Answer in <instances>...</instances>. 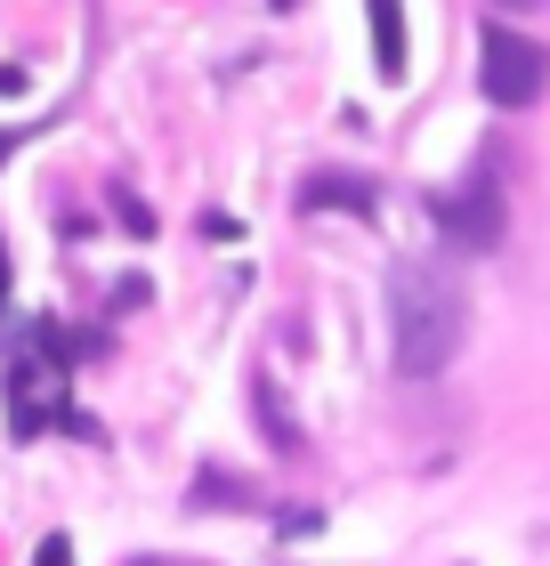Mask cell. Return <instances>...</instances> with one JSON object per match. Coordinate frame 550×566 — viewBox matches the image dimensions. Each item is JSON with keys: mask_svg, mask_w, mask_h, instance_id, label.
<instances>
[{"mask_svg": "<svg viewBox=\"0 0 550 566\" xmlns=\"http://www.w3.org/2000/svg\"><path fill=\"white\" fill-rule=\"evenodd\" d=\"M469 340V292L429 260L388 268V365L405 380H437Z\"/></svg>", "mask_w": 550, "mask_h": 566, "instance_id": "cell-1", "label": "cell"}, {"mask_svg": "<svg viewBox=\"0 0 550 566\" xmlns=\"http://www.w3.org/2000/svg\"><path fill=\"white\" fill-rule=\"evenodd\" d=\"M429 219H437V235L461 243V251H494V243H502L510 202H502V178H494V154L469 163L461 187H437V195H429Z\"/></svg>", "mask_w": 550, "mask_h": 566, "instance_id": "cell-2", "label": "cell"}, {"mask_svg": "<svg viewBox=\"0 0 550 566\" xmlns=\"http://www.w3.org/2000/svg\"><path fill=\"white\" fill-rule=\"evenodd\" d=\"M478 90L494 97L502 114L535 106V97L550 90V49L535 33H510V24H486L478 33Z\"/></svg>", "mask_w": 550, "mask_h": 566, "instance_id": "cell-3", "label": "cell"}, {"mask_svg": "<svg viewBox=\"0 0 550 566\" xmlns=\"http://www.w3.org/2000/svg\"><path fill=\"white\" fill-rule=\"evenodd\" d=\"M300 211H349V219H373L381 211V187L364 170H316L300 187Z\"/></svg>", "mask_w": 550, "mask_h": 566, "instance_id": "cell-4", "label": "cell"}, {"mask_svg": "<svg viewBox=\"0 0 550 566\" xmlns=\"http://www.w3.org/2000/svg\"><path fill=\"white\" fill-rule=\"evenodd\" d=\"M373 65H381V82H405V9L397 0H373Z\"/></svg>", "mask_w": 550, "mask_h": 566, "instance_id": "cell-5", "label": "cell"}, {"mask_svg": "<svg viewBox=\"0 0 550 566\" xmlns=\"http://www.w3.org/2000/svg\"><path fill=\"white\" fill-rule=\"evenodd\" d=\"M259 413H268V446H276V453L300 446V429H292V413H283V397L268 389V380H259Z\"/></svg>", "mask_w": 550, "mask_h": 566, "instance_id": "cell-6", "label": "cell"}, {"mask_svg": "<svg viewBox=\"0 0 550 566\" xmlns=\"http://www.w3.org/2000/svg\"><path fill=\"white\" fill-rule=\"evenodd\" d=\"M33 566H73V543H65V534H41V551H33Z\"/></svg>", "mask_w": 550, "mask_h": 566, "instance_id": "cell-7", "label": "cell"}, {"mask_svg": "<svg viewBox=\"0 0 550 566\" xmlns=\"http://www.w3.org/2000/svg\"><path fill=\"white\" fill-rule=\"evenodd\" d=\"M0 307H9V243H0Z\"/></svg>", "mask_w": 550, "mask_h": 566, "instance_id": "cell-8", "label": "cell"}, {"mask_svg": "<svg viewBox=\"0 0 550 566\" xmlns=\"http://www.w3.org/2000/svg\"><path fill=\"white\" fill-rule=\"evenodd\" d=\"M24 146V130H0V154H17Z\"/></svg>", "mask_w": 550, "mask_h": 566, "instance_id": "cell-9", "label": "cell"}, {"mask_svg": "<svg viewBox=\"0 0 550 566\" xmlns=\"http://www.w3.org/2000/svg\"><path fill=\"white\" fill-rule=\"evenodd\" d=\"M494 9H542V0H494Z\"/></svg>", "mask_w": 550, "mask_h": 566, "instance_id": "cell-10", "label": "cell"}, {"mask_svg": "<svg viewBox=\"0 0 550 566\" xmlns=\"http://www.w3.org/2000/svg\"><path fill=\"white\" fill-rule=\"evenodd\" d=\"M276 9H292V0H276Z\"/></svg>", "mask_w": 550, "mask_h": 566, "instance_id": "cell-11", "label": "cell"}]
</instances>
